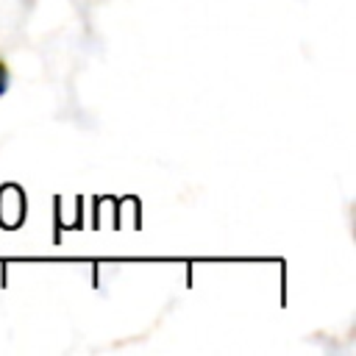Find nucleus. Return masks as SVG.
I'll list each match as a JSON object with an SVG mask.
<instances>
[{"label": "nucleus", "mask_w": 356, "mask_h": 356, "mask_svg": "<svg viewBox=\"0 0 356 356\" xmlns=\"http://www.w3.org/2000/svg\"><path fill=\"white\" fill-rule=\"evenodd\" d=\"M6 89H8V67H6V61L0 58V97L6 95Z\"/></svg>", "instance_id": "obj_1"}]
</instances>
